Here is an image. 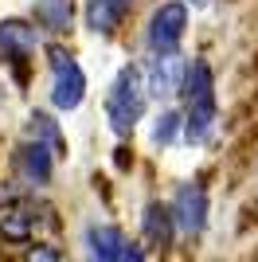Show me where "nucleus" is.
Segmentation results:
<instances>
[{"label":"nucleus","mask_w":258,"mask_h":262,"mask_svg":"<svg viewBox=\"0 0 258 262\" xmlns=\"http://www.w3.org/2000/svg\"><path fill=\"white\" fill-rule=\"evenodd\" d=\"M184 98H188V114H184V137L192 145L207 141V133L215 125V78L211 67L204 59H196L188 67V78H184Z\"/></svg>","instance_id":"obj_1"},{"label":"nucleus","mask_w":258,"mask_h":262,"mask_svg":"<svg viewBox=\"0 0 258 262\" xmlns=\"http://www.w3.org/2000/svg\"><path fill=\"white\" fill-rule=\"evenodd\" d=\"M145 82H141V71L137 67H125L114 86H110V98H106V118L114 125V133H133V125L141 121V110H145Z\"/></svg>","instance_id":"obj_2"},{"label":"nucleus","mask_w":258,"mask_h":262,"mask_svg":"<svg viewBox=\"0 0 258 262\" xmlns=\"http://www.w3.org/2000/svg\"><path fill=\"white\" fill-rule=\"evenodd\" d=\"M184 28H188V8L180 0H168L149 16V28H145V43L157 55H172L176 43L184 39Z\"/></svg>","instance_id":"obj_3"},{"label":"nucleus","mask_w":258,"mask_h":262,"mask_svg":"<svg viewBox=\"0 0 258 262\" xmlns=\"http://www.w3.org/2000/svg\"><path fill=\"white\" fill-rule=\"evenodd\" d=\"M51 71H55V82H51V102L55 110H75L86 94V75L82 67L63 51V47H51Z\"/></svg>","instance_id":"obj_4"},{"label":"nucleus","mask_w":258,"mask_h":262,"mask_svg":"<svg viewBox=\"0 0 258 262\" xmlns=\"http://www.w3.org/2000/svg\"><path fill=\"white\" fill-rule=\"evenodd\" d=\"M168 208H172V219H176L180 231H188V235L204 231V223H207V192H204V184H196V180L180 184V192H176V200H172Z\"/></svg>","instance_id":"obj_5"},{"label":"nucleus","mask_w":258,"mask_h":262,"mask_svg":"<svg viewBox=\"0 0 258 262\" xmlns=\"http://www.w3.org/2000/svg\"><path fill=\"white\" fill-rule=\"evenodd\" d=\"M184 78H188V63H184L180 55H157L149 67V82H145V90H149L153 98H172V94H180L184 90Z\"/></svg>","instance_id":"obj_6"},{"label":"nucleus","mask_w":258,"mask_h":262,"mask_svg":"<svg viewBox=\"0 0 258 262\" xmlns=\"http://www.w3.org/2000/svg\"><path fill=\"white\" fill-rule=\"evenodd\" d=\"M141 227H145V239H149V247H157V251L172 247L176 219H172V208H168V204H149V208H145V215H141Z\"/></svg>","instance_id":"obj_7"},{"label":"nucleus","mask_w":258,"mask_h":262,"mask_svg":"<svg viewBox=\"0 0 258 262\" xmlns=\"http://www.w3.org/2000/svg\"><path fill=\"white\" fill-rule=\"evenodd\" d=\"M51 161H55V153L47 149V145H39V141L20 145V153H16L20 172L28 176L32 184H47V180H51Z\"/></svg>","instance_id":"obj_8"},{"label":"nucleus","mask_w":258,"mask_h":262,"mask_svg":"<svg viewBox=\"0 0 258 262\" xmlns=\"http://www.w3.org/2000/svg\"><path fill=\"white\" fill-rule=\"evenodd\" d=\"M35 43H39V32H35L32 24H24V20H4L0 24V47H4L12 59L32 55Z\"/></svg>","instance_id":"obj_9"},{"label":"nucleus","mask_w":258,"mask_h":262,"mask_svg":"<svg viewBox=\"0 0 258 262\" xmlns=\"http://www.w3.org/2000/svg\"><path fill=\"white\" fill-rule=\"evenodd\" d=\"M129 4H133V0H90V4H86V24L102 35L118 32V24L125 20Z\"/></svg>","instance_id":"obj_10"},{"label":"nucleus","mask_w":258,"mask_h":262,"mask_svg":"<svg viewBox=\"0 0 258 262\" xmlns=\"http://www.w3.org/2000/svg\"><path fill=\"white\" fill-rule=\"evenodd\" d=\"M86 243H90L94 262H121L125 239H121L118 227H90V231H86Z\"/></svg>","instance_id":"obj_11"},{"label":"nucleus","mask_w":258,"mask_h":262,"mask_svg":"<svg viewBox=\"0 0 258 262\" xmlns=\"http://www.w3.org/2000/svg\"><path fill=\"white\" fill-rule=\"evenodd\" d=\"M35 24L47 28V32L71 28V0H39L35 4Z\"/></svg>","instance_id":"obj_12"},{"label":"nucleus","mask_w":258,"mask_h":262,"mask_svg":"<svg viewBox=\"0 0 258 262\" xmlns=\"http://www.w3.org/2000/svg\"><path fill=\"white\" fill-rule=\"evenodd\" d=\"M28 133H32V141L51 145L55 153H63V133H59V125H55L47 114H32V125H28Z\"/></svg>","instance_id":"obj_13"},{"label":"nucleus","mask_w":258,"mask_h":262,"mask_svg":"<svg viewBox=\"0 0 258 262\" xmlns=\"http://www.w3.org/2000/svg\"><path fill=\"white\" fill-rule=\"evenodd\" d=\"M32 219H35V215H28V211H8V215H4V223H0L4 239H12V243H24L28 235H32Z\"/></svg>","instance_id":"obj_14"},{"label":"nucleus","mask_w":258,"mask_h":262,"mask_svg":"<svg viewBox=\"0 0 258 262\" xmlns=\"http://www.w3.org/2000/svg\"><path fill=\"white\" fill-rule=\"evenodd\" d=\"M180 125H184V118L176 114V110H164L161 118H157V125H153V141L157 145H168L176 133H180Z\"/></svg>","instance_id":"obj_15"},{"label":"nucleus","mask_w":258,"mask_h":262,"mask_svg":"<svg viewBox=\"0 0 258 262\" xmlns=\"http://www.w3.org/2000/svg\"><path fill=\"white\" fill-rule=\"evenodd\" d=\"M24 262H59V247H51V243H35Z\"/></svg>","instance_id":"obj_16"},{"label":"nucleus","mask_w":258,"mask_h":262,"mask_svg":"<svg viewBox=\"0 0 258 262\" xmlns=\"http://www.w3.org/2000/svg\"><path fill=\"white\" fill-rule=\"evenodd\" d=\"M121 262H145V254H141L137 243H125V251H121Z\"/></svg>","instance_id":"obj_17"},{"label":"nucleus","mask_w":258,"mask_h":262,"mask_svg":"<svg viewBox=\"0 0 258 262\" xmlns=\"http://www.w3.org/2000/svg\"><path fill=\"white\" fill-rule=\"evenodd\" d=\"M16 200H20V192H16V188H12V184H0V204H4V208H12Z\"/></svg>","instance_id":"obj_18"},{"label":"nucleus","mask_w":258,"mask_h":262,"mask_svg":"<svg viewBox=\"0 0 258 262\" xmlns=\"http://www.w3.org/2000/svg\"><path fill=\"white\" fill-rule=\"evenodd\" d=\"M192 4H196V8H204V4H207V0H192Z\"/></svg>","instance_id":"obj_19"},{"label":"nucleus","mask_w":258,"mask_h":262,"mask_svg":"<svg viewBox=\"0 0 258 262\" xmlns=\"http://www.w3.org/2000/svg\"><path fill=\"white\" fill-rule=\"evenodd\" d=\"M254 211H258V200H254Z\"/></svg>","instance_id":"obj_20"}]
</instances>
